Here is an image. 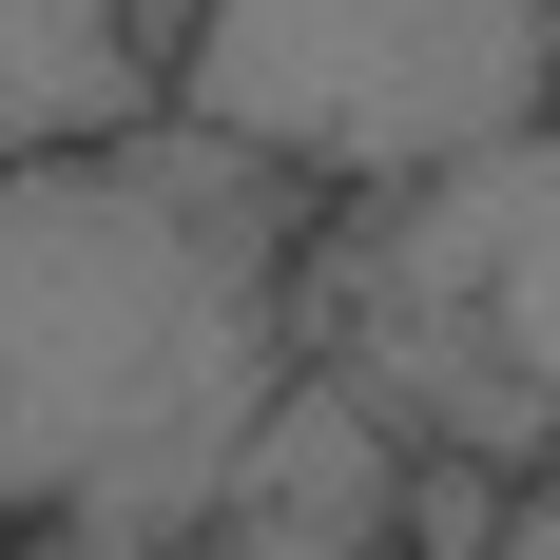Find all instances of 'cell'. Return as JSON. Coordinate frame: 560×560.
I'll list each match as a JSON object with an SVG mask.
<instances>
[{
    "instance_id": "cell-3",
    "label": "cell",
    "mask_w": 560,
    "mask_h": 560,
    "mask_svg": "<svg viewBox=\"0 0 560 560\" xmlns=\"http://www.w3.org/2000/svg\"><path fill=\"white\" fill-rule=\"evenodd\" d=\"M174 97L290 155L310 194H406L560 116V0H194Z\"/></svg>"
},
{
    "instance_id": "cell-4",
    "label": "cell",
    "mask_w": 560,
    "mask_h": 560,
    "mask_svg": "<svg viewBox=\"0 0 560 560\" xmlns=\"http://www.w3.org/2000/svg\"><path fill=\"white\" fill-rule=\"evenodd\" d=\"M406 464H425V425H406L348 348H310L271 387V425L232 445L213 483V541L232 560H329V541H406Z\"/></svg>"
},
{
    "instance_id": "cell-6",
    "label": "cell",
    "mask_w": 560,
    "mask_h": 560,
    "mask_svg": "<svg viewBox=\"0 0 560 560\" xmlns=\"http://www.w3.org/2000/svg\"><path fill=\"white\" fill-rule=\"evenodd\" d=\"M0 541H20V522H0Z\"/></svg>"
},
{
    "instance_id": "cell-5",
    "label": "cell",
    "mask_w": 560,
    "mask_h": 560,
    "mask_svg": "<svg viewBox=\"0 0 560 560\" xmlns=\"http://www.w3.org/2000/svg\"><path fill=\"white\" fill-rule=\"evenodd\" d=\"M174 39H194V0H0V155L174 116Z\"/></svg>"
},
{
    "instance_id": "cell-1",
    "label": "cell",
    "mask_w": 560,
    "mask_h": 560,
    "mask_svg": "<svg viewBox=\"0 0 560 560\" xmlns=\"http://www.w3.org/2000/svg\"><path fill=\"white\" fill-rule=\"evenodd\" d=\"M329 194L174 97L136 136L0 155V522L20 541H213L232 445L310 368Z\"/></svg>"
},
{
    "instance_id": "cell-2",
    "label": "cell",
    "mask_w": 560,
    "mask_h": 560,
    "mask_svg": "<svg viewBox=\"0 0 560 560\" xmlns=\"http://www.w3.org/2000/svg\"><path fill=\"white\" fill-rule=\"evenodd\" d=\"M310 329L483 464H560V116L483 136V155L406 174V194H329L310 252Z\"/></svg>"
}]
</instances>
